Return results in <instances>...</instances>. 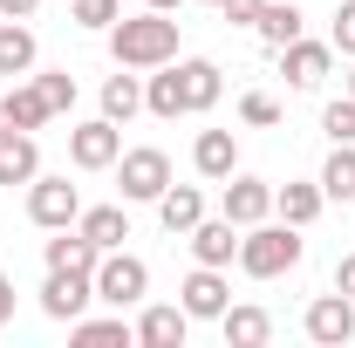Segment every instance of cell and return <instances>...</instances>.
Wrapping results in <instances>:
<instances>
[{
  "mask_svg": "<svg viewBox=\"0 0 355 348\" xmlns=\"http://www.w3.org/2000/svg\"><path fill=\"white\" fill-rule=\"evenodd\" d=\"M321 130H328V143H355V96H335L321 110Z\"/></svg>",
  "mask_w": 355,
  "mask_h": 348,
  "instance_id": "1f68e13d",
  "label": "cell"
},
{
  "mask_svg": "<svg viewBox=\"0 0 355 348\" xmlns=\"http://www.w3.org/2000/svg\"><path fill=\"white\" fill-rule=\"evenodd\" d=\"M184 335H191V314L184 307H144L137 314V342L144 348H184Z\"/></svg>",
  "mask_w": 355,
  "mask_h": 348,
  "instance_id": "ac0fdd59",
  "label": "cell"
},
{
  "mask_svg": "<svg viewBox=\"0 0 355 348\" xmlns=\"http://www.w3.org/2000/svg\"><path fill=\"white\" fill-rule=\"evenodd\" d=\"M184 246H191V260L198 266H232L239 260V225H232V218H198V225H191V232H184Z\"/></svg>",
  "mask_w": 355,
  "mask_h": 348,
  "instance_id": "4fadbf2b",
  "label": "cell"
},
{
  "mask_svg": "<svg viewBox=\"0 0 355 348\" xmlns=\"http://www.w3.org/2000/svg\"><path fill=\"white\" fill-rule=\"evenodd\" d=\"M239 123H246V130H273V123H280V103H273L266 89H246V96H239Z\"/></svg>",
  "mask_w": 355,
  "mask_h": 348,
  "instance_id": "4dcf8cb0",
  "label": "cell"
},
{
  "mask_svg": "<svg viewBox=\"0 0 355 348\" xmlns=\"http://www.w3.org/2000/svg\"><path fill=\"white\" fill-rule=\"evenodd\" d=\"M253 35H260L273 55H280L287 42H301V7H294V0H266L260 21H253Z\"/></svg>",
  "mask_w": 355,
  "mask_h": 348,
  "instance_id": "44dd1931",
  "label": "cell"
},
{
  "mask_svg": "<svg viewBox=\"0 0 355 348\" xmlns=\"http://www.w3.org/2000/svg\"><path fill=\"white\" fill-rule=\"evenodd\" d=\"M35 28L28 21H0V76H28L35 69Z\"/></svg>",
  "mask_w": 355,
  "mask_h": 348,
  "instance_id": "603a6c76",
  "label": "cell"
},
{
  "mask_svg": "<svg viewBox=\"0 0 355 348\" xmlns=\"http://www.w3.org/2000/svg\"><path fill=\"white\" fill-rule=\"evenodd\" d=\"M35 89L48 96V110H55V116H69V110H76V76H69V69H42Z\"/></svg>",
  "mask_w": 355,
  "mask_h": 348,
  "instance_id": "f546056e",
  "label": "cell"
},
{
  "mask_svg": "<svg viewBox=\"0 0 355 348\" xmlns=\"http://www.w3.org/2000/svg\"><path fill=\"white\" fill-rule=\"evenodd\" d=\"M110 55H116V69H164V62H178V21L157 7L123 14L110 28Z\"/></svg>",
  "mask_w": 355,
  "mask_h": 348,
  "instance_id": "6da1fadb",
  "label": "cell"
},
{
  "mask_svg": "<svg viewBox=\"0 0 355 348\" xmlns=\"http://www.w3.org/2000/svg\"><path fill=\"white\" fill-rule=\"evenodd\" d=\"M7 321H14V280L0 273V328H7Z\"/></svg>",
  "mask_w": 355,
  "mask_h": 348,
  "instance_id": "8d00e7d4",
  "label": "cell"
},
{
  "mask_svg": "<svg viewBox=\"0 0 355 348\" xmlns=\"http://www.w3.org/2000/svg\"><path fill=\"white\" fill-rule=\"evenodd\" d=\"M321 191H328L335 205H349V198H355V143H335V150H328V164H321Z\"/></svg>",
  "mask_w": 355,
  "mask_h": 348,
  "instance_id": "83f0119b",
  "label": "cell"
},
{
  "mask_svg": "<svg viewBox=\"0 0 355 348\" xmlns=\"http://www.w3.org/2000/svg\"><path fill=\"white\" fill-rule=\"evenodd\" d=\"M198 218H205V191H198V184H164V198H157V225H164L171 239H184Z\"/></svg>",
  "mask_w": 355,
  "mask_h": 348,
  "instance_id": "9a60e30c",
  "label": "cell"
},
{
  "mask_svg": "<svg viewBox=\"0 0 355 348\" xmlns=\"http://www.w3.org/2000/svg\"><path fill=\"white\" fill-rule=\"evenodd\" d=\"M116 184H123V205H157L164 184H171V157L157 143H137L116 157Z\"/></svg>",
  "mask_w": 355,
  "mask_h": 348,
  "instance_id": "3957f363",
  "label": "cell"
},
{
  "mask_svg": "<svg viewBox=\"0 0 355 348\" xmlns=\"http://www.w3.org/2000/svg\"><path fill=\"white\" fill-rule=\"evenodd\" d=\"M301 253H308V239H301V225H287V218H260V225L239 232V273H253V280L294 273Z\"/></svg>",
  "mask_w": 355,
  "mask_h": 348,
  "instance_id": "7a4b0ae2",
  "label": "cell"
},
{
  "mask_svg": "<svg viewBox=\"0 0 355 348\" xmlns=\"http://www.w3.org/2000/svg\"><path fill=\"white\" fill-rule=\"evenodd\" d=\"M328 69H335V48L328 42H287L280 48V76H287V89H321L328 82Z\"/></svg>",
  "mask_w": 355,
  "mask_h": 348,
  "instance_id": "8fae6325",
  "label": "cell"
},
{
  "mask_svg": "<svg viewBox=\"0 0 355 348\" xmlns=\"http://www.w3.org/2000/svg\"><path fill=\"white\" fill-rule=\"evenodd\" d=\"M205 7H219V0H205Z\"/></svg>",
  "mask_w": 355,
  "mask_h": 348,
  "instance_id": "60d3db41",
  "label": "cell"
},
{
  "mask_svg": "<svg viewBox=\"0 0 355 348\" xmlns=\"http://www.w3.org/2000/svg\"><path fill=\"white\" fill-rule=\"evenodd\" d=\"M328 48L355 62V0H342V7H335V35H328Z\"/></svg>",
  "mask_w": 355,
  "mask_h": 348,
  "instance_id": "d6a6232c",
  "label": "cell"
},
{
  "mask_svg": "<svg viewBox=\"0 0 355 348\" xmlns=\"http://www.w3.org/2000/svg\"><path fill=\"white\" fill-rule=\"evenodd\" d=\"M260 7H266V0H219V14L232 21V28H253V21H260Z\"/></svg>",
  "mask_w": 355,
  "mask_h": 348,
  "instance_id": "836d02e7",
  "label": "cell"
},
{
  "mask_svg": "<svg viewBox=\"0 0 355 348\" xmlns=\"http://www.w3.org/2000/svg\"><path fill=\"white\" fill-rule=\"evenodd\" d=\"M7 130H14V123H7V103H0V137H7Z\"/></svg>",
  "mask_w": 355,
  "mask_h": 348,
  "instance_id": "f35d334b",
  "label": "cell"
},
{
  "mask_svg": "<svg viewBox=\"0 0 355 348\" xmlns=\"http://www.w3.org/2000/svg\"><path fill=\"white\" fill-rule=\"evenodd\" d=\"M219 212L246 232V225H260V218H273V184L253 171H232L225 177V191H219Z\"/></svg>",
  "mask_w": 355,
  "mask_h": 348,
  "instance_id": "ba28073f",
  "label": "cell"
},
{
  "mask_svg": "<svg viewBox=\"0 0 355 348\" xmlns=\"http://www.w3.org/2000/svg\"><path fill=\"white\" fill-rule=\"evenodd\" d=\"M321 205H328L321 177H314V184H280V191H273V218H287V225H314Z\"/></svg>",
  "mask_w": 355,
  "mask_h": 348,
  "instance_id": "ffe728a7",
  "label": "cell"
},
{
  "mask_svg": "<svg viewBox=\"0 0 355 348\" xmlns=\"http://www.w3.org/2000/svg\"><path fill=\"white\" fill-rule=\"evenodd\" d=\"M89 301H96V273L48 266V280H42V314H48V321H76Z\"/></svg>",
  "mask_w": 355,
  "mask_h": 348,
  "instance_id": "30bf717a",
  "label": "cell"
},
{
  "mask_svg": "<svg viewBox=\"0 0 355 348\" xmlns=\"http://www.w3.org/2000/svg\"><path fill=\"white\" fill-rule=\"evenodd\" d=\"M69 335H76L83 348H96V342H137V321H123V307H116V314H96V321L76 314V321H69Z\"/></svg>",
  "mask_w": 355,
  "mask_h": 348,
  "instance_id": "484cf974",
  "label": "cell"
},
{
  "mask_svg": "<svg viewBox=\"0 0 355 348\" xmlns=\"http://www.w3.org/2000/svg\"><path fill=\"white\" fill-rule=\"evenodd\" d=\"M335 287H342V294H349V301H355V253H349V260H342V266H335Z\"/></svg>",
  "mask_w": 355,
  "mask_h": 348,
  "instance_id": "d590c367",
  "label": "cell"
},
{
  "mask_svg": "<svg viewBox=\"0 0 355 348\" xmlns=\"http://www.w3.org/2000/svg\"><path fill=\"white\" fill-rule=\"evenodd\" d=\"M144 110H150V116H164V123H178V116H184V89H178V62L150 69V82H144Z\"/></svg>",
  "mask_w": 355,
  "mask_h": 348,
  "instance_id": "7402d4cb",
  "label": "cell"
},
{
  "mask_svg": "<svg viewBox=\"0 0 355 348\" xmlns=\"http://www.w3.org/2000/svg\"><path fill=\"white\" fill-rule=\"evenodd\" d=\"M301 328H308V342H321V348L355 342V301L342 294V287H335V294H314L308 314H301Z\"/></svg>",
  "mask_w": 355,
  "mask_h": 348,
  "instance_id": "52a82bcc",
  "label": "cell"
},
{
  "mask_svg": "<svg viewBox=\"0 0 355 348\" xmlns=\"http://www.w3.org/2000/svg\"><path fill=\"white\" fill-rule=\"evenodd\" d=\"M76 225H83V232L103 246V253L130 239V212H123V205H83V218H76Z\"/></svg>",
  "mask_w": 355,
  "mask_h": 348,
  "instance_id": "cb8c5ba5",
  "label": "cell"
},
{
  "mask_svg": "<svg viewBox=\"0 0 355 348\" xmlns=\"http://www.w3.org/2000/svg\"><path fill=\"white\" fill-rule=\"evenodd\" d=\"M178 89H184V116H205L225 96V69L205 62V55H184V62H178Z\"/></svg>",
  "mask_w": 355,
  "mask_h": 348,
  "instance_id": "7c38bea8",
  "label": "cell"
},
{
  "mask_svg": "<svg viewBox=\"0 0 355 348\" xmlns=\"http://www.w3.org/2000/svg\"><path fill=\"white\" fill-rule=\"evenodd\" d=\"M42 260H48V266H69V273H96V260H103V246L89 239L83 225H62V232H55V239L42 246Z\"/></svg>",
  "mask_w": 355,
  "mask_h": 348,
  "instance_id": "2e32d148",
  "label": "cell"
},
{
  "mask_svg": "<svg viewBox=\"0 0 355 348\" xmlns=\"http://www.w3.org/2000/svg\"><path fill=\"white\" fill-rule=\"evenodd\" d=\"M137 110H144V82H137V69H116V76L103 82V116H110V123H130Z\"/></svg>",
  "mask_w": 355,
  "mask_h": 348,
  "instance_id": "d4e9b609",
  "label": "cell"
},
{
  "mask_svg": "<svg viewBox=\"0 0 355 348\" xmlns=\"http://www.w3.org/2000/svg\"><path fill=\"white\" fill-rule=\"evenodd\" d=\"M116 157H123V123L89 116V123L69 130V164L76 171H116Z\"/></svg>",
  "mask_w": 355,
  "mask_h": 348,
  "instance_id": "5b68a950",
  "label": "cell"
},
{
  "mask_svg": "<svg viewBox=\"0 0 355 348\" xmlns=\"http://www.w3.org/2000/svg\"><path fill=\"white\" fill-rule=\"evenodd\" d=\"M28 218H35V225H42V232H62V225H76V218H83V191H76V184H69V177H35V184H28Z\"/></svg>",
  "mask_w": 355,
  "mask_h": 348,
  "instance_id": "8992f818",
  "label": "cell"
},
{
  "mask_svg": "<svg viewBox=\"0 0 355 348\" xmlns=\"http://www.w3.org/2000/svg\"><path fill=\"white\" fill-rule=\"evenodd\" d=\"M178 307H184L191 321H219L225 307H232L225 266H191V273H184V287H178Z\"/></svg>",
  "mask_w": 355,
  "mask_h": 348,
  "instance_id": "9c48e42d",
  "label": "cell"
},
{
  "mask_svg": "<svg viewBox=\"0 0 355 348\" xmlns=\"http://www.w3.org/2000/svg\"><path fill=\"white\" fill-rule=\"evenodd\" d=\"M42 0H0V21H35Z\"/></svg>",
  "mask_w": 355,
  "mask_h": 348,
  "instance_id": "e575fe53",
  "label": "cell"
},
{
  "mask_svg": "<svg viewBox=\"0 0 355 348\" xmlns=\"http://www.w3.org/2000/svg\"><path fill=\"white\" fill-rule=\"evenodd\" d=\"M349 96H355V62H349Z\"/></svg>",
  "mask_w": 355,
  "mask_h": 348,
  "instance_id": "ab89813d",
  "label": "cell"
},
{
  "mask_svg": "<svg viewBox=\"0 0 355 348\" xmlns=\"http://www.w3.org/2000/svg\"><path fill=\"white\" fill-rule=\"evenodd\" d=\"M144 294H150V266L137 260V253H123V246H110V253L96 260V301L144 307Z\"/></svg>",
  "mask_w": 355,
  "mask_h": 348,
  "instance_id": "277c9868",
  "label": "cell"
},
{
  "mask_svg": "<svg viewBox=\"0 0 355 348\" xmlns=\"http://www.w3.org/2000/svg\"><path fill=\"white\" fill-rule=\"evenodd\" d=\"M144 7H157V14H178V7H184V0H144Z\"/></svg>",
  "mask_w": 355,
  "mask_h": 348,
  "instance_id": "74e56055",
  "label": "cell"
},
{
  "mask_svg": "<svg viewBox=\"0 0 355 348\" xmlns=\"http://www.w3.org/2000/svg\"><path fill=\"white\" fill-rule=\"evenodd\" d=\"M69 14H76V28H89V35H110L123 21V0H69Z\"/></svg>",
  "mask_w": 355,
  "mask_h": 348,
  "instance_id": "f1b7e54d",
  "label": "cell"
},
{
  "mask_svg": "<svg viewBox=\"0 0 355 348\" xmlns=\"http://www.w3.org/2000/svg\"><path fill=\"white\" fill-rule=\"evenodd\" d=\"M0 103H7V123H14V130H42L48 116H55V110H48V96H42V89H35V82L7 89Z\"/></svg>",
  "mask_w": 355,
  "mask_h": 348,
  "instance_id": "4316f807",
  "label": "cell"
},
{
  "mask_svg": "<svg viewBox=\"0 0 355 348\" xmlns=\"http://www.w3.org/2000/svg\"><path fill=\"white\" fill-rule=\"evenodd\" d=\"M191 171L212 177V184H225V177L239 171V143H232V130H198V143H191Z\"/></svg>",
  "mask_w": 355,
  "mask_h": 348,
  "instance_id": "5bb4252c",
  "label": "cell"
},
{
  "mask_svg": "<svg viewBox=\"0 0 355 348\" xmlns=\"http://www.w3.org/2000/svg\"><path fill=\"white\" fill-rule=\"evenodd\" d=\"M219 335H225V348H266L273 342V314L266 307H225Z\"/></svg>",
  "mask_w": 355,
  "mask_h": 348,
  "instance_id": "d6986e66",
  "label": "cell"
},
{
  "mask_svg": "<svg viewBox=\"0 0 355 348\" xmlns=\"http://www.w3.org/2000/svg\"><path fill=\"white\" fill-rule=\"evenodd\" d=\"M35 177H42L35 130H7V137H0V184H35Z\"/></svg>",
  "mask_w": 355,
  "mask_h": 348,
  "instance_id": "e0dca14e",
  "label": "cell"
}]
</instances>
